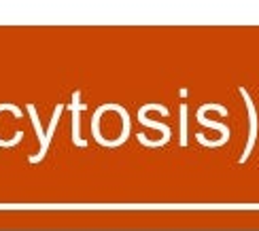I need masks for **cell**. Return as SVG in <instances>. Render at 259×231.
I'll return each mask as SVG.
<instances>
[{
  "label": "cell",
  "instance_id": "6da1fadb",
  "mask_svg": "<svg viewBox=\"0 0 259 231\" xmlns=\"http://www.w3.org/2000/svg\"><path fill=\"white\" fill-rule=\"evenodd\" d=\"M238 91H240L242 100H244L246 113H249V138H246V147H244L242 155H240V163H246V159L251 157L253 147H255V142H257V134H259V119H257V106H255V102H253L251 94L246 91V87H238Z\"/></svg>",
  "mask_w": 259,
  "mask_h": 231
},
{
  "label": "cell",
  "instance_id": "7a4b0ae2",
  "mask_svg": "<svg viewBox=\"0 0 259 231\" xmlns=\"http://www.w3.org/2000/svg\"><path fill=\"white\" fill-rule=\"evenodd\" d=\"M138 121H140V123H143V125L151 127V129H159V131H161V138H159V140H147V136H145V134H138V142H140V145L151 147V149H157V147H164V145H168V140L172 138V129H170L168 125H164V123H157V121H151V119H147L143 108H140V111H138Z\"/></svg>",
  "mask_w": 259,
  "mask_h": 231
},
{
  "label": "cell",
  "instance_id": "3957f363",
  "mask_svg": "<svg viewBox=\"0 0 259 231\" xmlns=\"http://www.w3.org/2000/svg\"><path fill=\"white\" fill-rule=\"evenodd\" d=\"M72 113V142L74 147H88V140L81 138V111H85V104H81V91L72 94V102L68 104Z\"/></svg>",
  "mask_w": 259,
  "mask_h": 231
},
{
  "label": "cell",
  "instance_id": "277c9868",
  "mask_svg": "<svg viewBox=\"0 0 259 231\" xmlns=\"http://www.w3.org/2000/svg\"><path fill=\"white\" fill-rule=\"evenodd\" d=\"M208 111H217V113H221V115H228V108L225 106H221V104H204L200 111H198V123L200 125H206V127H210V129H219L221 134H223V138L225 140H230V127L225 125V123H217V121H210V119H206L204 115H206Z\"/></svg>",
  "mask_w": 259,
  "mask_h": 231
},
{
  "label": "cell",
  "instance_id": "5b68a950",
  "mask_svg": "<svg viewBox=\"0 0 259 231\" xmlns=\"http://www.w3.org/2000/svg\"><path fill=\"white\" fill-rule=\"evenodd\" d=\"M28 113H30V119H32V125H34L36 138L40 140V149H38L36 155H32V157H30V163H38V161L45 159L49 147H47V142H45V129H42V125H40V119H38V113H36V106H34V104H28Z\"/></svg>",
  "mask_w": 259,
  "mask_h": 231
},
{
  "label": "cell",
  "instance_id": "8992f818",
  "mask_svg": "<svg viewBox=\"0 0 259 231\" xmlns=\"http://www.w3.org/2000/svg\"><path fill=\"white\" fill-rule=\"evenodd\" d=\"M3 111H11L15 117H21L19 106H15V104H0V113H3ZM21 140H24V131H15V136L11 138V140H3V138H0V147H5V149L15 147V145H19Z\"/></svg>",
  "mask_w": 259,
  "mask_h": 231
},
{
  "label": "cell",
  "instance_id": "52a82bcc",
  "mask_svg": "<svg viewBox=\"0 0 259 231\" xmlns=\"http://www.w3.org/2000/svg\"><path fill=\"white\" fill-rule=\"evenodd\" d=\"M181 147H187V104H181Z\"/></svg>",
  "mask_w": 259,
  "mask_h": 231
}]
</instances>
